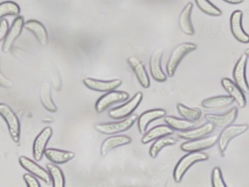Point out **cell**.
<instances>
[{
    "label": "cell",
    "instance_id": "obj_1",
    "mask_svg": "<svg viewBox=\"0 0 249 187\" xmlns=\"http://www.w3.org/2000/svg\"><path fill=\"white\" fill-rule=\"evenodd\" d=\"M208 159V155L204 152H189L181 158L176 165L173 172V178L176 183H180L182 178L188 169L196 162L206 161Z\"/></svg>",
    "mask_w": 249,
    "mask_h": 187
},
{
    "label": "cell",
    "instance_id": "obj_2",
    "mask_svg": "<svg viewBox=\"0 0 249 187\" xmlns=\"http://www.w3.org/2000/svg\"><path fill=\"white\" fill-rule=\"evenodd\" d=\"M197 48V45L192 42H183L179 44L173 50L170 54V58L166 66V70L169 77H172L174 75L178 66L180 64L183 58L189 53L195 51Z\"/></svg>",
    "mask_w": 249,
    "mask_h": 187
},
{
    "label": "cell",
    "instance_id": "obj_3",
    "mask_svg": "<svg viewBox=\"0 0 249 187\" xmlns=\"http://www.w3.org/2000/svg\"><path fill=\"white\" fill-rule=\"evenodd\" d=\"M0 115L6 121L13 140L18 143L21 137V124L17 114L6 104L0 103Z\"/></svg>",
    "mask_w": 249,
    "mask_h": 187
},
{
    "label": "cell",
    "instance_id": "obj_4",
    "mask_svg": "<svg viewBox=\"0 0 249 187\" xmlns=\"http://www.w3.org/2000/svg\"><path fill=\"white\" fill-rule=\"evenodd\" d=\"M138 114H133L128 116L127 118L119 122L104 123V124H96V131L101 134H114L122 131H127L135 124L138 119Z\"/></svg>",
    "mask_w": 249,
    "mask_h": 187
},
{
    "label": "cell",
    "instance_id": "obj_5",
    "mask_svg": "<svg viewBox=\"0 0 249 187\" xmlns=\"http://www.w3.org/2000/svg\"><path fill=\"white\" fill-rule=\"evenodd\" d=\"M249 124H231L227 126L218 136V144L220 153L224 154L231 139L243 134L249 130Z\"/></svg>",
    "mask_w": 249,
    "mask_h": 187
},
{
    "label": "cell",
    "instance_id": "obj_6",
    "mask_svg": "<svg viewBox=\"0 0 249 187\" xmlns=\"http://www.w3.org/2000/svg\"><path fill=\"white\" fill-rule=\"evenodd\" d=\"M142 98H143V94L141 92H137L135 96L126 103L110 110L108 112L109 116L116 120L127 118L138 108L142 102Z\"/></svg>",
    "mask_w": 249,
    "mask_h": 187
},
{
    "label": "cell",
    "instance_id": "obj_7",
    "mask_svg": "<svg viewBox=\"0 0 249 187\" xmlns=\"http://www.w3.org/2000/svg\"><path fill=\"white\" fill-rule=\"evenodd\" d=\"M129 98V94L127 92H122V91H110L99 98L98 100L96 102V111L98 113H101L107 110L112 104L124 102L127 100Z\"/></svg>",
    "mask_w": 249,
    "mask_h": 187
},
{
    "label": "cell",
    "instance_id": "obj_8",
    "mask_svg": "<svg viewBox=\"0 0 249 187\" xmlns=\"http://www.w3.org/2000/svg\"><path fill=\"white\" fill-rule=\"evenodd\" d=\"M24 19L22 16H17L12 24L11 28H9L6 37L3 40L2 43V51L3 53H8L12 49L13 45L16 42L18 37L21 35L23 29L24 28Z\"/></svg>",
    "mask_w": 249,
    "mask_h": 187
},
{
    "label": "cell",
    "instance_id": "obj_9",
    "mask_svg": "<svg viewBox=\"0 0 249 187\" xmlns=\"http://www.w3.org/2000/svg\"><path fill=\"white\" fill-rule=\"evenodd\" d=\"M248 56L243 54L237 60L233 70V78L234 83L244 93L249 94V85L246 79V65Z\"/></svg>",
    "mask_w": 249,
    "mask_h": 187
},
{
    "label": "cell",
    "instance_id": "obj_10",
    "mask_svg": "<svg viewBox=\"0 0 249 187\" xmlns=\"http://www.w3.org/2000/svg\"><path fill=\"white\" fill-rule=\"evenodd\" d=\"M218 136L213 135L207 137L191 140V141L182 143L180 149L185 152L201 151L212 148L218 143Z\"/></svg>",
    "mask_w": 249,
    "mask_h": 187
},
{
    "label": "cell",
    "instance_id": "obj_11",
    "mask_svg": "<svg viewBox=\"0 0 249 187\" xmlns=\"http://www.w3.org/2000/svg\"><path fill=\"white\" fill-rule=\"evenodd\" d=\"M243 12L241 10H235L231 13L230 17V29L233 37L241 43H249V35L243 30L242 26Z\"/></svg>",
    "mask_w": 249,
    "mask_h": 187
},
{
    "label": "cell",
    "instance_id": "obj_12",
    "mask_svg": "<svg viewBox=\"0 0 249 187\" xmlns=\"http://www.w3.org/2000/svg\"><path fill=\"white\" fill-rule=\"evenodd\" d=\"M238 114V108L233 107L228 112L223 115L218 114L207 113L205 115V118L208 122L213 124L215 127H226L231 125L235 121Z\"/></svg>",
    "mask_w": 249,
    "mask_h": 187
},
{
    "label": "cell",
    "instance_id": "obj_13",
    "mask_svg": "<svg viewBox=\"0 0 249 187\" xmlns=\"http://www.w3.org/2000/svg\"><path fill=\"white\" fill-rule=\"evenodd\" d=\"M53 134V130L51 127H46L37 136L33 144V156L36 161H40L44 154L46 146Z\"/></svg>",
    "mask_w": 249,
    "mask_h": 187
},
{
    "label": "cell",
    "instance_id": "obj_14",
    "mask_svg": "<svg viewBox=\"0 0 249 187\" xmlns=\"http://www.w3.org/2000/svg\"><path fill=\"white\" fill-rule=\"evenodd\" d=\"M163 48L156 50L150 58V71L153 78L157 82L163 83L167 80V76L161 69V58H162Z\"/></svg>",
    "mask_w": 249,
    "mask_h": 187
},
{
    "label": "cell",
    "instance_id": "obj_15",
    "mask_svg": "<svg viewBox=\"0 0 249 187\" xmlns=\"http://www.w3.org/2000/svg\"><path fill=\"white\" fill-rule=\"evenodd\" d=\"M83 83L88 89L97 92H108L114 90L122 85V80L119 79L116 80H100L91 77H86L83 80Z\"/></svg>",
    "mask_w": 249,
    "mask_h": 187
},
{
    "label": "cell",
    "instance_id": "obj_16",
    "mask_svg": "<svg viewBox=\"0 0 249 187\" xmlns=\"http://www.w3.org/2000/svg\"><path fill=\"white\" fill-rule=\"evenodd\" d=\"M18 161H19L21 166L26 170L33 174L34 176L40 178L42 181H44L46 184H49L52 182V178H51L49 172L46 169H43L40 165L36 163L34 161L24 156H20Z\"/></svg>",
    "mask_w": 249,
    "mask_h": 187
},
{
    "label": "cell",
    "instance_id": "obj_17",
    "mask_svg": "<svg viewBox=\"0 0 249 187\" xmlns=\"http://www.w3.org/2000/svg\"><path fill=\"white\" fill-rule=\"evenodd\" d=\"M221 85L224 90L233 98L239 108H244L246 106V98L244 92L236 85L235 83L228 77H224L221 80Z\"/></svg>",
    "mask_w": 249,
    "mask_h": 187
},
{
    "label": "cell",
    "instance_id": "obj_18",
    "mask_svg": "<svg viewBox=\"0 0 249 187\" xmlns=\"http://www.w3.org/2000/svg\"><path fill=\"white\" fill-rule=\"evenodd\" d=\"M167 111L164 109H153L142 112L138 120V127L141 134H145L147 127L151 121L165 116Z\"/></svg>",
    "mask_w": 249,
    "mask_h": 187
},
{
    "label": "cell",
    "instance_id": "obj_19",
    "mask_svg": "<svg viewBox=\"0 0 249 187\" xmlns=\"http://www.w3.org/2000/svg\"><path fill=\"white\" fill-rule=\"evenodd\" d=\"M24 28L34 35L37 42L46 46L49 43V35L47 29L41 22L37 20H29L24 23Z\"/></svg>",
    "mask_w": 249,
    "mask_h": 187
},
{
    "label": "cell",
    "instance_id": "obj_20",
    "mask_svg": "<svg viewBox=\"0 0 249 187\" xmlns=\"http://www.w3.org/2000/svg\"><path fill=\"white\" fill-rule=\"evenodd\" d=\"M128 64L133 70L138 78V81L144 89L149 88L150 79L148 73L145 70V66L141 60L135 56L129 57L127 59Z\"/></svg>",
    "mask_w": 249,
    "mask_h": 187
},
{
    "label": "cell",
    "instance_id": "obj_21",
    "mask_svg": "<svg viewBox=\"0 0 249 187\" xmlns=\"http://www.w3.org/2000/svg\"><path fill=\"white\" fill-rule=\"evenodd\" d=\"M194 4L192 2H188L180 12L178 18V24L180 30L186 35L192 36L195 35V31L192 23V10H193Z\"/></svg>",
    "mask_w": 249,
    "mask_h": 187
},
{
    "label": "cell",
    "instance_id": "obj_22",
    "mask_svg": "<svg viewBox=\"0 0 249 187\" xmlns=\"http://www.w3.org/2000/svg\"><path fill=\"white\" fill-rule=\"evenodd\" d=\"M132 139L129 136L124 135V134L111 136V137L106 138L102 143L100 153H101L102 156H106L113 149L129 144L132 143Z\"/></svg>",
    "mask_w": 249,
    "mask_h": 187
},
{
    "label": "cell",
    "instance_id": "obj_23",
    "mask_svg": "<svg viewBox=\"0 0 249 187\" xmlns=\"http://www.w3.org/2000/svg\"><path fill=\"white\" fill-rule=\"evenodd\" d=\"M214 129H215V126L208 122L197 128H192L186 131H180L179 132L178 136L185 140H195L211 134L214 131Z\"/></svg>",
    "mask_w": 249,
    "mask_h": 187
},
{
    "label": "cell",
    "instance_id": "obj_24",
    "mask_svg": "<svg viewBox=\"0 0 249 187\" xmlns=\"http://www.w3.org/2000/svg\"><path fill=\"white\" fill-rule=\"evenodd\" d=\"M44 154L51 162L55 164H59V165L70 162L75 156L74 152L55 149H46Z\"/></svg>",
    "mask_w": 249,
    "mask_h": 187
},
{
    "label": "cell",
    "instance_id": "obj_25",
    "mask_svg": "<svg viewBox=\"0 0 249 187\" xmlns=\"http://www.w3.org/2000/svg\"><path fill=\"white\" fill-rule=\"evenodd\" d=\"M234 102L231 96H217L204 99L202 102V106L208 110L222 109L230 106Z\"/></svg>",
    "mask_w": 249,
    "mask_h": 187
},
{
    "label": "cell",
    "instance_id": "obj_26",
    "mask_svg": "<svg viewBox=\"0 0 249 187\" xmlns=\"http://www.w3.org/2000/svg\"><path fill=\"white\" fill-rule=\"evenodd\" d=\"M173 130L171 127L167 125H158L157 127H153L148 132L145 133V135L142 137V143L143 144H147L150 142L153 141L156 139L160 137H165L173 134Z\"/></svg>",
    "mask_w": 249,
    "mask_h": 187
},
{
    "label": "cell",
    "instance_id": "obj_27",
    "mask_svg": "<svg viewBox=\"0 0 249 187\" xmlns=\"http://www.w3.org/2000/svg\"><path fill=\"white\" fill-rule=\"evenodd\" d=\"M164 121L166 124H168L169 127H171L173 130H177V131H186V130H191L196 127V124L194 121H188L186 119H182L177 117L172 116V115H167L164 118Z\"/></svg>",
    "mask_w": 249,
    "mask_h": 187
},
{
    "label": "cell",
    "instance_id": "obj_28",
    "mask_svg": "<svg viewBox=\"0 0 249 187\" xmlns=\"http://www.w3.org/2000/svg\"><path fill=\"white\" fill-rule=\"evenodd\" d=\"M40 99H41L42 105L49 112H57L58 108L52 99L50 86L48 83H44L42 86L41 91H40Z\"/></svg>",
    "mask_w": 249,
    "mask_h": 187
},
{
    "label": "cell",
    "instance_id": "obj_29",
    "mask_svg": "<svg viewBox=\"0 0 249 187\" xmlns=\"http://www.w3.org/2000/svg\"><path fill=\"white\" fill-rule=\"evenodd\" d=\"M177 109L179 113L185 118L190 121H196L200 119L202 112L199 108H190L183 104L178 103L177 105Z\"/></svg>",
    "mask_w": 249,
    "mask_h": 187
},
{
    "label": "cell",
    "instance_id": "obj_30",
    "mask_svg": "<svg viewBox=\"0 0 249 187\" xmlns=\"http://www.w3.org/2000/svg\"><path fill=\"white\" fill-rule=\"evenodd\" d=\"M48 170L52 178L53 187H64L65 186V178L60 168L53 164H47Z\"/></svg>",
    "mask_w": 249,
    "mask_h": 187
},
{
    "label": "cell",
    "instance_id": "obj_31",
    "mask_svg": "<svg viewBox=\"0 0 249 187\" xmlns=\"http://www.w3.org/2000/svg\"><path fill=\"white\" fill-rule=\"evenodd\" d=\"M177 140L173 137H162L160 138L157 139L152 146L150 148L149 154L150 156L152 158H156L157 155L160 153V150L163 149V148L166 147L168 146H173L176 144Z\"/></svg>",
    "mask_w": 249,
    "mask_h": 187
},
{
    "label": "cell",
    "instance_id": "obj_32",
    "mask_svg": "<svg viewBox=\"0 0 249 187\" xmlns=\"http://www.w3.org/2000/svg\"><path fill=\"white\" fill-rule=\"evenodd\" d=\"M198 8L208 16L218 17L222 15V11L213 4L209 0H195Z\"/></svg>",
    "mask_w": 249,
    "mask_h": 187
},
{
    "label": "cell",
    "instance_id": "obj_33",
    "mask_svg": "<svg viewBox=\"0 0 249 187\" xmlns=\"http://www.w3.org/2000/svg\"><path fill=\"white\" fill-rule=\"evenodd\" d=\"M21 13V8L14 1H6L0 3V19L7 16H18Z\"/></svg>",
    "mask_w": 249,
    "mask_h": 187
},
{
    "label": "cell",
    "instance_id": "obj_34",
    "mask_svg": "<svg viewBox=\"0 0 249 187\" xmlns=\"http://www.w3.org/2000/svg\"><path fill=\"white\" fill-rule=\"evenodd\" d=\"M212 186L213 187H226L225 182L223 179L222 172L219 167H215L212 172Z\"/></svg>",
    "mask_w": 249,
    "mask_h": 187
},
{
    "label": "cell",
    "instance_id": "obj_35",
    "mask_svg": "<svg viewBox=\"0 0 249 187\" xmlns=\"http://www.w3.org/2000/svg\"><path fill=\"white\" fill-rule=\"evenodd\" d=\"M24 181L27 184V187H40V183L37 181V178L34 177V175H31L30 173L24 174Z\"/></svg>",
    "mask_w": 249,
    "mask_h": 187
},
{
    "label": "cell",
    "instance_id": "obj_36",
    "mask_svg": "<svg viewBox=\"0 0 249 187\" xmlns=\"http://www.w3.org/2000/svg\"><path fill=\"white\" fill-rule=\"evenodd\" d=\"M9 30V23L7 19L0 20V42L5 39L7 33Z\"/></svg>",
    "mask_w": 249,
    "mask_h": 187
},
{
    "label": "cell",
    "instance_id": "obj_37",
    "mask_svg": "<svg viewBox=\"0 0 249 187\" xmlns=\"http://www.w3.org/2000/svg\"><path fill=\"white\" fill-rule=\"evenodd\" d=\"M1 56V55H0ZM0 86L5 89H9V88L12 87L13 82L11 81L9 79L7 78L2 72L0 70Z\"/></svg>",
    "mask_w": 249,
    "mask_h": 187
},
{
    "label": "cell",
    "instance_id": "obj_38",
    "mask_svg": "<svg viewBox=\"0 0 249 187\" xmlns=\"http://www.w3.org/2000/svg\"><path fill=\"white\" fill-rule=\"evenodd\" d=\"M230 4H239L244 2L245 0H222Z\"/></svg>",
    "mask_w": 249,
    "mask_h": 187
},
{
    "label": "cell",
    "instance_id": "obj_39",
    "mask_svg": "<svg viewBox=\"0 0 249 187\" xmlns=\"http://www.w3.org/2000/svg\"><path fill=\"white\" fill-rule=\"evenodd\" d=\"M245 54L247 55L248 58H249V48H247V49L245 51Z\"/></svg>",
    "mask_w": 249,
    "mask_h": 187
},
{
    "label": "cell",
    "instance_id": "obj_40",
    "mask_svg": "<svg viewBox=\"0 0 249 187\" xmlns=\"http://www.w3.org/2000/svg\"><path fill=\"white\" fill-rule=\"evenodd\" d=\"M53 121V119H51V118H49V119H48V118H46V119H43V121Z\"/></svg>",
    "mask_w": 249,
    "mask_h": 187
}]
</instances>
